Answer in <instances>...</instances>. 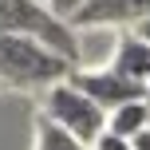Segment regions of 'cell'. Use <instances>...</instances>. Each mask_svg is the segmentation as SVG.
I'll use <instances>...</instances> for the list:
<instances>
[{"instance_id":"cell-7","label":"cell","mask_w":150,"mask_h":150,"mask_svg":"<svg viewBox=\"0 0 150 150\" xmlns=\"http://www.w3.org/2000/svg\"><path fill=\"white\" fill-rule=\"evenodd\" d=\"M107 130L119 138H138L142 130H150V103L138 99V103H127L119 111H111L107 115Z\"/></svg>"},{"instance_id":"cell-12","label":"cell","mask_w":150,"mask_h":150,"mask_svg":"<svg viewBox=\"0 0 150 150\" xmlns=\"http://www.w3.org/2000/svg\"><path fill=\"white\" fill-rule=\"evenodd\" d=\"M134 32H138V36H142V40H146V44H150V20H142V24H138V28H134Z\"/></svg>"},{"instance_id":"cell-8","label":"cell","mask_w":150,"mask_h":150,"mask_svg":"<svg viewBox=\"0 0 150 150\" xmlns=\"http://www.w3.org/2000/svg\"><path fill=\"white\" fill-rule=\"evenodd\" d=\"M36 150H91V146H83L79 138H71L67 130H59L52 119L40 115L36 119Z\"/></svg>"},{"instance_id":"cell-6","label":"cell","mask_w":150,"mask_h":150,"mask_svg":"<svg viewBox=\"0 0 150 150\" xmlns=\"http://www.w3.org/2000/svg\"><path fill=\"white\" fill-rule=\"evenodd\" d=\"M107 67L115 75H122V79L138 83V87H150V44L138 32H122L115 40L111 55H107Z\"/></svg>"},{"instance_id":"cell-1","label":"cell","mask_w":150,"mask_h":150,"mask_svg":"<svg viewBox=\"0 0 150 150\" xmlns=\"http://www.w3.org/2000/svg\"><path fill=\"white\" fill-rule=\"evenodd\" d=\"M75 63L32 36H0V91H52L75 79Z\"/></svg>"},{"instance_id":"cell-10","label":"cell","mask_w":150,"mask_h":150,"mask_svg":"<svg viewBox=\"0 0 150 150\" xmlns=\"http://www.w3.org/2000/svg\"><path fill=\"white\" fill-rule=\"evenodd\" d=\"M91 150H134V146H130V138H119V134H111V130H107V134L99 138Z\"/></svg>"},{"instance_id":"cell-11","label":"cell","mask_w":150,"mask_h":150,"mask_svg":"<svg viewBox=\"0 0 150 150\" xmlns=\"http://www.w3.org/2000/svg\"><path fill=\"white\" fill-rule=\"evenodd\" d=\"M130 146H134V150H150V130H142L138 138H130Z\"/></svg>"},{"instance_id":"cell-3","label":"cell","mask_w":150,"mask_h":150,"mask_svg":"<svg viewBox=\"0 0 150 150\" xmlns=\"http://www.w3.org/2000/svg\"><path fill=\"white\" fill-rule=\"evenodd\" d=\"M44 119H52L59 130H67L71 138H79L83 146H95L99 138L107 134V111L95 103L91 95H83L75 83H59L44 95V107H40Z\"/></svg>"},{"instance_id":"cell-9","label":"cell","mask_w":150,"mask_h":150,"mask_svg":"<svg viewBox=\"0 0 150 150\" xmlns=\"http://www.w3.org/2000/svg\"><path fill=\"white\" fill-rule=\"evenodd\" d=\"M44 4L52 8V12L59 16V20H71V16L79 12V4H83V0H44Z\"/></svg>"},{"instance_id":"cell-13","label":"cell","mask_w":150,"mask_h":150,"mask_svg":"<svg viewBox=\"0 0 150 150\" xmlns=\"http://www.w3.org/2000/svg\"><path fill=\"white\" fill-rule=\"evenodd\" d=\"M146 103H150V87H146Z\"/></svg>"},{"instance_id":"cell-4","label":"cell","mask_w":150,"mask_h":150,"mask_svg":"<svg viewBox=\"0 0 150 150\" xmlns=\"http://www.w3.org/2000/svg\"><path fill=\"white\" fill-rule=\"evenodd\" d=\"M142 20H150V0H83L79 12L71 16V28H122L134 32Z\"/></svg>"},{"instance_id":"cell-5","label":"cell","mask_w":150,"mask_h":150,"mask_svg":"<svg viewBox=\"0 0 150 150\" xmlns=\"http://www.w3.org/2000/svg\"><path fill=\"white\" fill-rule=\"evenodd\" d=\"M71 83L83 91V95H91L107 115L119 111V107H127V103L146 99V87H138V83H130V79H122V75H115L107 63H103V67H79Z\"/></svg>"},{"instance_id":"cell-2","label":"cell","mask_w":150,"mask_h":150,"mask_svg":"<svg viewBox=\"0 0 150 150\" xmlns=\"http://www.w3.org/2000/svg\"><path fill=\"white\" fill-rule=\"evenodd\" d=\"M0 36H32L55 47L59 55H67L75 67H83L79 32L67 20H59L44 0H0Z\"/></svg>"}]
</instances>
